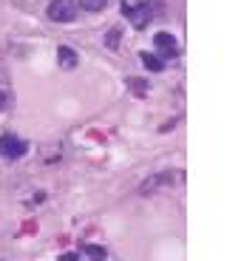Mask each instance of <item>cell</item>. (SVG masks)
Instances as JSON below:
<instances>
[{
    "instance_id": "8",
    "label": "cell",
    "mask_w": 244,
    "mask_h": 261,
    "mask_svg": "<svg viewBox=\"0 0 244 261\" xmlns=\"http://www.w3.org/2000/svg\"><path fill=\"white\" fill-rule=\"evenodd\" d=\"M79 6L86 9V12H99V9L108 6V0H79Z\"/></svg>"
},
{
    "instance_id": "5",
    "label": "cell",
    "mask_w": 244,
    "mask_h": 261,
    "mask_svg": "<svg viewBox=\"0 0 244 261\" xmlns=\"http://www.w3.org/2000/svg\"><path fill=\"white\" fill-rule=\"evenodd\" d=\"M139 60H142V65H145L151 74H156V71H162V68H165V60L156 57V54H151V51H142V54H139Z\"/></svg>"
},
{
    "instance_id": "6",
    "label": "cell",
    "mask_w": 244,
    "mask_h": 261,
    "mask_svg": "<svg viewBox=\"0 0 244 261\" xmlns=\"http://www.w3.org/2000/svg\"><path fill=\"white\" fill-rule=\"evenodd\" d=\"M57 60H60V68H74V65L79 63V57L68 46H60L57 48Z\"/></svg>"
},
{
    "instance_id": "4",
    "label": "cell",
    "mask_w": 244,
    "mask_h": 261,
    "mask_svg": "<svg viewBox=\"0 0 244 261\" xmlns=\"http://www.w3.org/2000/svg\"><path fill=\"white\" fill-rule=\"evenodd\" d=\"M153 43H156V48H159V51H162V54H168V57H176V54H179V46H176V40H173V37H171V34H168V32H159L156 37H153Z\"/></svg>"
},
{
    "instance_id": "11",
    "label": "cell",
    "mask_w": 244,
    "mask_h": 261,
    "mask_svg": "<svg viewBox=\"0 0 244 261\" xmlns=\"http://www.w3.org/2000/svg\"><path fill=\"white\" fill-rule=\"evenodd\" d=\"M133 88H137V91H145V88H148V85H145V80H142V83H139V80H133Z\"/></svg>"
},
{
    "instance_id": "2",
    "label": "cell",
    "mask_w": 244,
    "mask_h": 261,
    "mask_svg": "<svg viewBox=\"0 0 244 261\" xmlns=\"http://www.w3.org/2000/svg\"><path fill=\"white\" fill-rule=\"evenodd\" d=\"M26 150H29V142H23V139L14 137V134H3V137H0V156L20 159V156H26Z\"/></svg>"
},
{
    "instance_id": "9",
    "label": "cell",
    "mask_w": 244,
    "mask_h": 261,
    "mask_svg": "<svg viewBox=\"0 0 244 261\" xmlns=\"http://www.w3.org/2000/svg\"><path fill=\"white\" fill-rule=\"evenodd\" d=\"M119 40H122V32H119V29H111V32H108V37H105V46L108 48H117Z\"/></svg>"
},
{
    "instance_id": "1",
    "label": "cell",
    "mask_w": 244,
    "mask_h": 261,
    "mask_svg": "<svg viewBox=\"0 0 244 261\" xmlns=\"http://www.w3.org/2000/svg\"><path fill=\"white\" fill-rule=\"evenodd\" d=\"M122 14H125L137 29L148 26V20H151V9H148L142 0H122Z\"/></svg>"
},
{
    "instance_id": "3",
    "label": "cell",
    "mask_w": 244,
    "mask_h": 261,
    "mask_svg": "<svg viewBox=\"0 0 244 261\" xmlns=\"http://www.w3.org/2000/svg\"><path fill=\"white\" fill-rule=\"evenodd\" d=\"M48 17L54 23H71L77 17V6H74V0H51V6H48Z\"/></svg>"
},
{
    "instance_id": "10",
    "label": "cell",
    "mask_w": 244,
    "mask_h": 261,
    "mask_svg": "<svg viewBox=\"0 0 244 261\" xmlns=\"http://www.w3.org/2000/svg\"><path fill=\"white\" fill-rule=\"evenodd\" d=\"M9 105H12V97H9L6 91H0V111H3V108H9Z\"/></svg>"
},
{
    "instance_id": "7",
    "label": "cell",
    "mask_w": 244,
    "mask_h": 261,
    "mask_svg": "<svg viewBox=\"0 0 244 261\" xmlns=\"http://www.w3.org/2000/svg\"><path fill=\"white\" fill-rule=\"evenodd\" d=\"M83 253H86L91 261H105L108 258V250L105 247H94V244H86V247H83Z\"/></svg>"
}]
</instances>
